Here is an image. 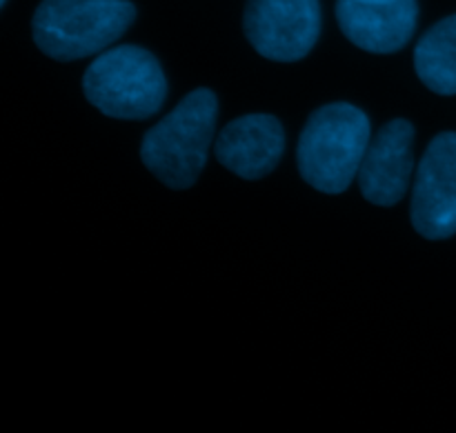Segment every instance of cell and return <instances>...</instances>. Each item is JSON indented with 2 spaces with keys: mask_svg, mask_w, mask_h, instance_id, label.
Returning a JSON list of instances; mask_svg holds the SVG:
<instances>
[{
  "mask_svg": "<svg viewBox=\"0 0 456 433\" xmlns=\"http://www.w3.org/2000/svg\"><path fill=\"white\" fill-rule=\"evenodd\" d=\"M370 142V118L359 107L347 102L321 107L298 140V172L314 189L343 194L359 176Z\"/></svg>",
  "mask_w": 456,
  "mask_h": 433,
  "instance_id": "obj_1",
  "label": "cell"
},
{
  "mask_svg": "<svg viewBox=\"0 0 456 433\" xmlns=\"http://www.w3.org/2000/svg\"><path fill=\"white\" fill-rule=\"evenodd\" d=\"M218 100L209 89L187 93L172 114L142 138V164L169 189H187L199 180L216 132Z\"/></svg>",
  "mask_w": 456,
  "mask_h": 433,
  "instance_id": "obj_2",
  "label": "cell"
},
{
  "mask_svg": "<svg viewBox=\"0 0 456 433\" xmlns=\"http://www.w3.org/2000/svg\"><path fill=\"white\" fill-rule=\"evenodd\" d=\"M134 18L136 7L127 0H43L31 31L45 56L69 62L105 52Z\"/></svg>",
  "mask_w": 456,
  "mask_h": 433,
  "instance_id": "obj_3",
  "label": "cell"
},
{
  "mask_svg": "<svg viewBox=\"0 0 456 433\" xmlns=\"http://www.w3.org/2000/svg\"><path fill=\"white\" fill-rule=\"evenodd\" d=\"M85 98L110 118L145 120L167 98L163 67L147 49L123 44L105 49L83 78Z\"/></svg>",
  "mask_w": 456,
  "mask_h": 433,
  "instance_id": "obj_4",
  "label": "cell"
},
{
  "mask_svg": "<svg viewBox=\"0 0 456 433\" xmlns=\"http://www.w3.org/2000/svg\"><path fill=\"white\" fill-rule=\"evenodd\" d=\"M243 29L261 56L297 62L321 36L319 0H248Z\"/></svg>",
  "mask_w": 456,
  "mask_h": 433,
  "instance_id": "obj_5",
  "label": "cell"
},
{
  "mask_svg": "<svg viewBox=\"0 0 456 433\" xmlns=\"http://www.w3.org/2000/svg\"><path fill=\"white\" fill-rule=\"evenodd\" d=\"M412 225L423 238L456 234V133H439L419 163L412 187Z\"/></svg>",
  "mask_w": 456,
  "mask_h": 433,
  "instance_id": "obj_6",
  "label": "cell"
},
{
  "mask_svg": "<svg viewBox=\"0 0 456 433\" xmlns=\"http://www.w3.org/2000/svg\"><path fill=\"white\" fill-rule=\"evenodd\" d=\"M412 142L414 127L408 120H392L372 138L356 176L368 203L392 207L403 200L414 172Z\"/></svg>",
  "mask_w": 456,
  "mask_h": 433,
  "instance_id": "obj_7",
  "label": "cell"
},
{
  "mask_svg": "<svg viewBox=\"0 0 456 433\" xmlns=\"http://www.w3.org/2000/svg\"><path fill=\"white\" fill-rule=\"evenodd\" d=\"M337 18L350 43L370 53H395L414 36L419 20L417 0L361 3L338 0Z\"/></svg>",
  "mask_w": 456,
  "mask_h": 433,
  "instance_id": "obj_8",
  "label": "cell"
},
{
  "mask_svg": "<svg viewBox=\"0 0 456 433\" xmlns=\"http://www.w3.org/2000/svg\"><path fill=\"white\" fill-rule=\"evenodd\" d=\"M283 151V124L267 114L240 116L216 138V160L245 180H258L274 172Z\"/></svg>",
  "mask_w": 456,
  "mask_h": 433,
  "instance_id": "obj_9",
  "label": "cell"
},
{
  "mask_svg": "<svg viewBox=\"0 0 456 433\" xmlns=\"http://www.w3.org/2000/svg\"><path fill=\"white\" fill-rule=\"evenodd\" d=\"M414 69L428 89L456 96V13L436 22L414 49Z\"/></svg>",
  "mask_w": 456,
  "mask_h": 433,
  "instance_id": "obj_10",
  "label": "cell"
},
{
  "mask_svg": "<svg viewBox=\"0 0 456 433\" xmlns=\"http://www.w3.org/2000/svg\"><path fill=\"white\" fill-rule=\"evenodd\" d=\"M361 3H392V0H361Z\"/></svg>",
  "mask_w": 456,
  "mask_h": 433,
  "instance_id": "obj_11",
  "label": "cell"
},
{
  "mask_svg": "<svg viewBox=\"0 0 456 433\" xmlns=\"http://www.w3.org/2000/svg\"><path fill=\"white\" fill-rule=\"evenodd\" d=\"M4 3H7V0H0V4H3V7H4Z\"/></svg>",
  "mask_w": 456,
  "mask_h": 433,
  "instance_id": "obj_12",
  "label": "cell"
}]
</instances>
